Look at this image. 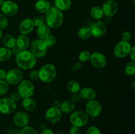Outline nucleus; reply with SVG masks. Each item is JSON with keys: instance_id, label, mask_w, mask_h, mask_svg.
<instances>
[{"instance_id": "obj_1", "label": "nucleus", "mask_w": 135, "mask_h": 134, "mask_svg": "<svg viewBox=\"0 0 135 134\" xmlns=\"http://www.w3.org/2000/svg\"><path fill=\"white\" fill-rule=\"evenodd\" d=\"M17 65L22 70H30L36 64V58L28 50H22L16 56Z\"/></svg>"}, {"instance_id": "obj_2", "label": "nucleus", "mask_w": 135, "mask_h": 134, "mask_svg": "<svg viewBox=\"0 0 135 134\" xmlns=\"http://www.w3.org/2000/svg\"><path fill=\"white\" fill-rule=\"evenodd\" d=\"M45 22L50 28H57L61 26L63 22L62 11L55 7H51L46 13Z\"/></svg>"}, {"instance_id": "obj_3", "label": "nucleus", "mask_w": 135, "mask_h": 134, "mask_svg": "<svg viewBox=\"0 0 135 134\" xmlns=\"http://www.w3.org/2000/svg\"><path fill=\"white\" fill-rule=\"evenodd\" d=\"M57 74L56 67L51 63L44 65L38 71L39 79L44 83H50L54 81L56 78Z\"/></svg>"}, {"instance_id": "obj_4", "label": "nucleus", "mask_w": 135, "mask_h": 134, "mask_svg": "<svg viewBox=\"0 0 135 134\" xmlns=\"http://www.w3.org/2000/svg\"><path fill=\"white\" fill-rule=\"evenodd\" d=\"M89 120V116L83 110H76L73 112L70 116V122L71 124L78 127L86 126Z\"/></svg>"}, {"instance_id": "obj_5", "label": "nucleus", "mask_w": 135, "mask_h": 134, "mask_svg": "<svg viewBox=\"0 0 135 134\" xmlns=\"http://www.w3.org/2000/svg\"><path fill=\"white\" fill-rule=\"evenodd\" d=\"M47 47L44 39H37L32 42L30 45V52L36 58H42L46 55Z\"/></svg>"}, {"instance_id": "obj_6", "label": "nucleus", "mask_w": 135, "mask_h": 134, "mask_svg": "<svg viewBox=\"0 0 135 134\" xmlns=\"http://www.w3.org/2000/svg\"><path fill=\"white\" fill-rule=\"evenodd\" d=\"M34 85L32 81L28 80H24L19 83L17 91L20 94L21 98L24 99L31 97L34 94Z\"/></svg>"}, {"instance_id": "obj_7", "label": "nucleus", "mask_w": 135, "mask_h": 134, "mask_svg": "<svg viewBox=\"0 0 135 134\" xmlns=\"http://www.w3.org/2000/svg\"><path fill=\"white\" fill-rule=\"evenodd\" d=\"M132 46L129 42H118L113 49V54L117 58L123 59L129 55Z\"/></svg>"}, {"instance_id": "obj_8", "label": "nucleus", "mask_w": 135, "mask_h": 134, "mask_svg": "<svg viewBox=\"0 0 135 134\" xmlns=\"http://www.w3.org/2000/svg\"><path fill=\"white\" fill-rule=\"evenodd\" d=\"M85 110L88 116L95 118L100 115L102 111V106L99 101L93 99L88 101L86 104Z\"/></svg>"}, {"instance_id": "obj_9", "label": "nucleus", "mask_w": 135, "mask_h": 134, "mask_svg": "<svg viewBox=\"0 0 135 134\" xmlns=\"http://www.w3.org/2000/svg\"><path fill=\"white\" fill-rule=\"evenodd\" d=\"M23 73L19 68H13L8 71L6 73L5 81L8 84L17 85L22 80Z\"/></svg>"}, {"instance_id": "obj_10", "label": "nucleus", "mask_w": 135, "mask_h": 134, "mask_svg": "<svg viewBox=\"0 0 135 134\" xmlns=\"http://www.w3.org/2000/svg\"><path fill=\"white\" fill-rule=\"evenodd\" d=\"M90 29L92 36L96 38L103 37L107 32L106 24L105 22L100 20L92 24Z\"/></svg>"}, {"instance_id": "obj_11", "label": "nucleus", "mask_w": 135, "mask_h": 134, "mask_svg": "<svg viewBox=\"0 0 135 134\" xmlns=\"http://www.w3.org/2000/svg\"><path fill=\"white\" fill-rule=\"evenodd\" d=\"M90 60L92 65L98 69L105 68L107 65V59L103 53L98 51L91 54Z\"/></svg>"}, {"instance_id": "obj_12", "label": "nucleus", "mask_w": 135, "mask_h": 134, "mask_svg": "<svg viewBox=\"0 0 135 134\" xmlns=\"http://www.w3.org/2000/svg\"><path fill=\"white\" fill-rule=\"evenodd\" d=\"M16 103L10 98L5 97L0 99V112L3 114H10L15 110Z\"/></svg>"}, {"instance_id": "obj_13", "label": "nucleus", "mask_w": 135, "mask_h": 134, "mask_svg": "<svg viewBox=\"0 0 135 134\" xmlns=\"http://www.w3.org/2000/svg\"><path fill=\"white\" fill-rule=\"evenodd\" d=\"M1 10L3 14L7 17L15 15L18 10V7L15 2L10 0L4 1L1 6Z\"/></svg>"}, {"instance_id": "obj_14", "label": "nucleus", "mask_w": 135, "mask_h": 134, "mask_svg": "<svg viewBox=\"0 0 135 134\" xmlns=\"http://www.w3.org/2000/svg\"><path fill=\"white\" fill-rule=\"evenodd\" d=\"M102 9L104 15L112 17L118 11V4L114 0H107L104 3Z\"/></svg>"}, {"instance_id": "obj_15", "label": "nucleus", "mask_w": 135, "mask_h": 134, "mask_svg": "<svg viewBox=\"0 0 135 134\" xmlns=\"http://www.w3.org/2000/svg\"><path fill=\"white\" fill-rule=\"evenodd\" d=\"M61 112L59 108L54 107V106L47 109L45 114L46 120L51 123H55L59 122L61 118Z\"/></svg>"}, {"instance_id": "obj_16", "label": "nucleus", "mask_w": 135, "mask_h": 134, "mask_svg": "<svg viewBox=\"0 0 135 134\" xmlns=\"http://www.w3.org/2000/svg\"><path fill=\"white\" fill-rule=\"evenodd\" d=\"M34 28V24L32 19L30 18H26L22 20L19 24L18 29L21 34L27 35L33 31Z\"/></svg>"}, {"instance_id": "obj_17", "label": "nucleus", "mask_w": 135, "mask_h": 134, "mask_svg": "<svg viewBox=\"0 0 135 134\" xmlns=\"http://www.w3.org/2000/svg\"><path fill=\"white\" fill-rule=\"evenodd\" d=\"M13 122L17 127H24L28 123L29 116L25 112H18L13 116Z\"/></svg>"}, {"instance_id": "obj_18", "label": "nucleus", "mask_w": 135, "mask_h": 134, "mask_svg": "<svg viewBox=\"0 0 135 134\" xmlns=\"http://www.w3.org/2000/svg\"><path fill=\"white\" fill-rule=\"evenodd\" d=\"M80 95L82 99H84L87 101H90L96 98V91L92 87H85L82 89H80Z\"/></svg>"}, {"instance_id": "obj_19", "label": "nucleus", "mask_w": 135, "mask_h": 134, "mask_svg": "<svg viewBox=\"0 0 135 134\" xmlns=\"http://www.w3.org/2000/svg\"><path fill=\"white\" fill-rule=\"evenodd\" d=\"M34 8L37 12L43 14L48 11L49 9L51 8V5L47 0H38L34 5Z\"/></svg>"}, {"instance_id": "obj_20", "label": "nucleus", "mask_w": 135, "mask_h": 134, "mask_svg": "<svg viewBox=\"0 0 135 134\" xmlns=\"http://www.w3.org/2000/svg\"><path fill=\"white\" fill-rule=\"evenodd\" d=\"M30 39L26 35L21 34L16 39V45L21 50H26L30 46Z\"/></svg>"}, {"instance_id": "obj_21", "label": "nucleus", "mask_w": 135, "mask_h": 134, "mask_svg": "<svg viewBox=\"0 0 135 134\" xmlns=\"http://www.w3.org/2000/svg\"><path fill=\"white\" fill-rule=\"evenodd\" d=\"M59 109L61 112L65 114H70L75 110V103L71 100H66L61 103Z\"/></svg>"}, {"instance_id": "obj_22", "label": "nucleus", "mask_w": 135, "mask_h": 134, "mask_svg": "<svg viewBox=\"0 0 135 134\" xmlns=\"http://www.w3.org/2000/svg\"><path fill=\"white\" fill-rule=\"evenodd\" d=\"M21 105L23 109L29 112L34 111L36 109V102L31 97L24 98L21 102Z\"/></svg>"}, {"instance_id": "obj_23", "label": "nucleus", "mask_w": 135, "mask_h": 134, "mask_svg": "<svg viewBox=\"0 0 135 134\" xmlns=\"http://www.w3.org/2000/svg\"><path fill=\"white\" fill-rule=\"evenodd\" d=\"M36 34L39 39H46L50 34V28L46 24H44L38 27Z\"/></svg>"}, {"instance_id": "obj_24", "label": "nucleus", "mask_w": 135, "mask_h": 134, "mask_svg": "<svg viewBox=\"0 0 135 134\" xmlns=\"http://www.w3.org/2000/svg\"><path fill=\"white\" fill-rule=\"evenodd\" d=\"M2 42L5 47L11 49L16 45V38L11 34H7L2 38Z\"/></svg>"}, {"instance_id": "obj_25", "label": "nucleus", "mask_w": 135, "mask_h": 134, "mask_svg": "<svg viewBox=\"0 0 135 134\" xmlns=\"http://www.w3.org/2000/svg\"><path fill=\"white\" fill-rule=\"evenodd\" d=\"M71 0H55V7L61 11H67L71 6Z\"/></svg>"}, {"instance_id": "obj_26", "label": "nucleus", "mask_w": 135, "mask_h": 134, "mask_svg": "<svg viewBox=\"0 0 135 134\" xmlns=\"http://www.w3.org/2000/svg\"><path fill=\"white\" fill-rule=\"evenodd\" d=\"M90 16L96 20H100L104 17V14L102 7L99 6H94L90 9Z\"/></svg>"}, {"instance_id": "obj_27", "label": "nucleus", "mask_w": 135, "mask_h": 134, "mask_svg": "<svg viewBox=\"0 0 135 134\" xmlns=\"http://www.w3.org/2000/svg\"><path fill=\"white\" fill-rule=\"evenodd\" d=\"M77 35L79 38L83 40H86L92 37V34L90 28L88 27H82L78 30Z\"/></svg>"}, {"instance_id": "obj_28", "label": "nucleus", "mask_w": 135, "mask_h": 134, "mask_svg": "<svg viewBox=\"0 0 135 134\" xmlns=\"http://www.w3.org/2000/svg\"><path fill=\"white\" fill-rule=\"evenodd\" d=\"M11 51L7 47H3L0 48V61H7L11 57Z\"/></svg>"}, {"instance_id": "obj_29", "label": "nucleus", "mask_w": 135, "mask_h": 134, "mask_svg": "<svg viewBox=\"0 0 135 134\" xmlns=\"http://www.w3.org/2000/svg\"><path fill=\"white\" fill-rule=\"evenodd\" d=\"M67 88L68 91L71 93H77L80 89V85L76 80H71L69 81L67 85Z\"/></svg>"}, {"instance_id": "obj_30", "label": "nucleus", "mask_w": 135, "mask_h": 134, "mask_svg": "<svg viewBox=\"0 0 135 134\" xmlns=\"http://www.w3.org/2000/svg\"><path fill=\"white\" fill-rule=\"evenodd\" d=\"M124 74L127 76H132L135 74V62L131 61L126 64L124 68Z\"/></svg>"}, {"instance_id": "obj_31", "label": "nucleus", "mask_w": 135, "mask_h": 134, "mask_svg": "<svg viewBox=\"0 0 135 134\" xmlns=\"http://www.w3.org/2000/svg\"><path fill=\"white\" fill-rule=\"evenodd\" d=\"M90 53L88 51H83L79 55V59L80 63H86L89 61L90 59Z\"/></svg>"}, {"instance_id": "obj_32", "label": "nucleus", "mask_w": 135, "mask_h": 134, "mask_svg": "<svg viewBox=\"0 0 135 134\" xmlns=\"http://www.w3.org/2000/svg\"><path fill=\"white\" fill-rule=\"evenodd\" d=\"M9 84L5 80H0V97L3 96L9 91Z\"/></svg>"}, {"instance_id": "obj_33", "label": "nucleus", "mask_w": 135, "mask_h": 134, "mask_svg": "<svg viewBox=\"0 0 135 134\" xmlns=\"http://www.w3.org/2000/svg\"><path fill=\"white\" fill-rule=\"evenodd\" d=\"M44 41L47 48H49V47H52L57 42L55 37L54 35H51V34H50L46 39H44Z\"/></svg>"}, {"instance_id": "obj_34", "label": "nucleus", "mask_w": 135, "mask_h": 134, "mask_svg": "<svg viewBox=\"0 0 135 134\" xmlns=\"http://www.w3.org/2000/svg\"><path fill=\"white\" fill-rule=\"evenodd\" d=\"M9 26L8 19L3 14H0V30H4Z\"/></svg>"}, {"instance_id": "obj_35", "label": "nucleus", "mask_w": 135, "mask_h": 134, "mask_svg": "<svg viewBox=\"0 0 135 134\" xmlns=\"http://www.w3.org/2000/svg\"><path fill=\"white\" fill-rule=\"evenodd\" d=\"M19 134H38L36 130L31 126H25L22 127Z\"/></svg>"}, {"instance_id": "obj_36", "label": "nucleus", "mask_w": 135, "mask_h": 134, "mask_svg": "<svg viewBox=\"0 0 135 134\" xmlns=\"http://www.w3.org/2000/svg\"><path fill=\"white\" fill-rule=\"evenodd\" d=\"M32 20L34 22V26H37V27H39V26L46 24L45 18L42 16H38V17H35V18H34V19H32Z\"/></svg>"}, {"instance_id": "obj_37", "label": "nucleus", "mask_w": 135, "mask_h": 134, "mask_svg": "<svg viewBox=\"0 0 135 134\" xmlns=\"http://www.w3.org/2000/svg\"><path fill=\"white\" fill-rule=\"evenodd\" d=\"M86 134H101V131L96 126H91L87 130Z\"/></svg>"}, {"instance_id": "obj_38", "label": "nucleus", "mask_w": 135, "mask_h": 134, "mask_svg": "<svg viewBox=\"0 0 135 134\" xmlns=\"http://www.w3.org/2000/svg\"><path fill=\"white\" fill-rule=\"evenodd\" d=\"M131 33L129 32L128 31H125L124 32H123L122 35H121V39H122V41H123V42H129L131 39Z\"/></svg>"}, {"instance_id": "obj_39", "label": "nucleus", "mask_w": 135, "mask_h": 134, "mask_svg": "<svg viewBox=\"0 0 135 134\" xmlns=\"http://www.w3.org/2000/svg\"><path fill=\"white\" fill-rule=\"evenodd\" d=\"M9 98L12 100V101H14L15 102H18V101H20L21 99V95H20L19 93H18V91H15V92H13V93L11 94L10 97Z\"/></svg>"}, {"instance_id": "obj_40", "label": "nucleus", "mask_w": 135, "mask_h": 134, "mask_svg": "<svg viewBox=\"0 0 135 134\" xmlns=\"http://www.w3.org/2000/svg\"><path fill=\"white\" fill-rule=\"evenodd\" d=\"M82 97L80 96V93H73L71 97V101H72L73 102H78L81 100Z\"/></svg>"}, {"instance_id": "obj_41", "label": "nucleus", "mask_w": 135, "mask_h": 134, "mask_svg": "<svg viewBox=\"0 0 135 134\" xmlns=\"http://www.w3.org/2000/svg\"><path fill=\"white\" fill-rule=\"evenodd\" d=\"M69 134H80V127L76 126H71L69 130Z\"/></svg>"}, {"instance_id": "obj_42", "label": "nucleus", "mask_w": 135, "mask_h": 134, "mask_svg": "<svg viewBox=\"0 0 135 134\" xmlns=\"http://www.w3.org/2000/svg\"><path fill=\"white\" fill-rule=\"evenodd\" d=\"M29 77L31 80H37L39 79V75H38V71L32 70L29 74Z\"/></svg>"}, {"instance_id": "obj_43", "label": "nucleus", "mask_w": 135, "mask_h": 134, "mask_svg": "<svg viewBox=\"0 0 135 134\" xmlns=\"http://www.w3.org/2000/svg\"><path fill=\"white\" fill-rule=\"evenodd\" d=\"M81 66L82 64L80 62H75V63H73V64L71 65V69L73 71L78 70H79L81 68Z\"/></svg>"}, {"instance_id": "obj_44", "label": "nucleus", "mask_w": 135, "mask_h": 134, "mask_svg": "<svg viewBox=\"0 0 135 134\" xmlns=\"http://www.w3.org/2000/svg\"><path fill=\"white\" fill-rule=\"evenodd\" d=\"M11 51L12 55H15V56H17V55H18V54L21 52V51H22V50H21L19 47H17V45H15V47H13V48H11Z\"/></svg>"}, {"instance_id": "obj_45", "label": "nucleus", "mask_w": 135, "mask_h": 134, "mask_svg": "<svg viewBox=\"0 0 135 134\" xmlns=\"http://www.w3.org/2000/svg\"><path fill=\"white\" fill-rule=\"evenodd\" d=\"M129 55H130V58L132 60V61H135V48L134 47H132L131 49L130 52H129Z\"/></svg>"}, {"instance_id": "obj_46", "label": "nucleus", "mask_w": 135, "mask_h": 134, "mask_svg": "<svg viewBox=\"0 0 135 134\" xmlns=\"http://www.w3.org/2000/svg\"><path fill=\"white\" fill-rule=\"evenodd\" d=\"M6 77V72L4 70L0 69V80H5Z\"/></svg>"}, {"instance_id": "obj_47", "label": "nucleus", "mask_w": 135, "mask_h": 134, "mask_svg": "<svg viewBox=\"0 0 135 134\" xmlns=\"http://www.w3.org/2000/svg\"><path fill=\"white\" fill-rule=\"evenodd\" d=\"M41 134H54L52 130L50 128H45L44 130H42Z\"/></svg>"}, {"instance_id": "obj_48", "label": "nucleus", "mask_w": 135, "mask_h": 134, "mask_svg": "<svg viewBox=\"0 0 135 134\" xmlns=\"http://www.w3.org/2000/svg\"><path fill=\"white\" fill-rule=\"evenodd\" d=\"M60 105H61V103L59 101H54V103H53V106H54V107L59 108Z\"/></svg>"}, {"instance_id": "obj_49", "label": "nucleus", "mask_w": 135, "mask_h": 134, "mask_svg": "<svg viewBox=\"0 0 135 134\" xmlns=\"http://www.w3.org/2000/svg\"><path fill=\"white\" fill-rule=\"evenodd\" d=\"M3 38V34H2V32H1V30H0V41H1V39H2Z\"/></svg>"}, {"instance_id": "obj_50", "label": "nucleus", "mask_w": 135, "mask_h": 134, "mask_svg": "<svg viewBox=\"0 0 135 134\" xmlns=\"http://www.w3.org/2000/svg\"><path fill=\"white\" fill-rule=\"evenodd\" d=\"M4 1H5V0H0V6L2 5V4L3 3Z\"/></svg>"}, {"instance_id": "obj_51", "label": "nucleus", "mask_w": 135, "mask_h": 134, "mask_svg": "<svg viewBox=\"0 0 135 134\" xmlns=\"http://www.w3.org/2000/svg\"><path fill=\"white\" fill-rule=\"evenodd\" d=\"M134 84H135V81H133V89H134V88H135Z\"/></svg>"}, {"instance_id": "obj_52", "label": "nucleus", "mask_w": 135, "mask_h": 134, "mask_svg": "<svg viewBox=\"0 0 135 134\" xmlns=\"http://www.w3.org/2000/svg\"><path fill=\"white\" fill-rule=\"evenodd\" d=\"M57 134H65V133H63V132H59V133H58Z\"/></svg>"}, {"instance_id": "obj_53", "label": "nucleus", "mask_w": 135, "mask_h": 134, "mask_svg": "<svg viewBox=\"0 0 135 134\" xmlns=\"http://www.w3.org/2000/svg\"><path fill=\"white\" fill-rule=\"evenodd\" d=\"M132 2H133V5H134V3H135V2H134V0H132Z\"/></svg>"}, {"instance_id": "obj_54", "label": "nucleus", "mask_w": 135, "mask_h": 134, "mask_svg": "<svg viewBox=\"0 0 135 134\" xmlns=\"http://www.w3.org/2000/svg\"><path fill=\"white\" fill-rule=\"evenodd\" d=\"M54 1H55V0H54Z\"/></svg>"}]
</instances>
